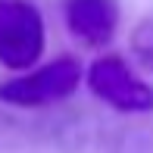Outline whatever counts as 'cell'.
I'll return each instance as SVG.
<instances>
[{"label":"cell","instance_id":"cell-1","mask_svg":"<svg viewBox=\"0 0 153 153\" xmlns=\"http://www.w3.org/2000/svg\"><path fill=\"white\" fill-rule=\"evenodd\" d=\"M78 85H81V62L75 56H59L47 66L34 69V72L3 81L0 85V103L38 109V106H50V103L72 97Z\"/></svg>","mask_w":153,"mask_h":153},{"label":"cell","instance_id":"cell-2","mask_svg":"<svg viewBox=\"0 0 153 153\" xmlns=\"http://www.w3.org/2000/svg\"><path fill=\"white\" fill-rule=\"evenodd\" d=\"M44 53V19L31 0H0V66L31 69Z\"/></svg>","mask_w":153,"mask_h":153},{"label":"cell","instance_id":"cell-3","mask_svg":"<svg viewBox=\"0 0 153 153\" xmlns=\"http://www.w3.org/2000/svg\"><path fill=\"white\" fill-rule=\"evenodd\" d=\"M88 88L97 100L113 106L116 113H153V88L119 53H106L91 62Z\"/></svg>","mask_w":153,"mask_h":153},{"label":"cell","instance_id":"cell-4","mask_svg":"<svg viewBox=\"0 0 153 153\" xmlns=\"http://www.w3.org/2000/svg\"><path fill=\"white\" fill-rule=\"evenodd\" d=\"M66 28L85 47H106L119 28V0H66Z\"/></svg>","mask_w":153,"mask_h":153},{"label":"cell","instance_id":"cell-5","mask_svg":"<svg viewBox=\"0 0 153 153\" xmlns=\"http://www.w3.org/2000/svg\"><path fill=\"white\" fill-rule=\"evenodd\" d=\"M131 56L144 72L153 75V13L144 16L131 31Z\"/></svg>","mask_w":153,"mask_h":153}]
</instances>
